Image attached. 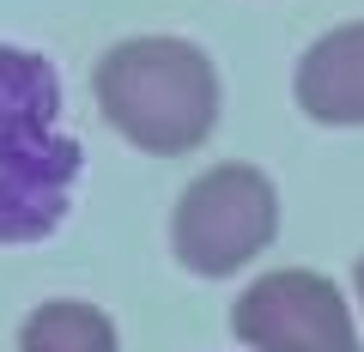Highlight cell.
<instances>
[{"label":"cell","mask_w":364,"mask_h":352,"mask_svg":"<svg viewBox=\"0 0 364 352\" xmlns=\"http://www.w3.org/2000/svg\"><path fill=\"white\" fill-rule=\"evenodd\" d=\"M85 176V146L61 122L55 61L0 43V249L43 243L67 225Z\"/></svg>","instance_id":"cell-1"},{"label":"cell","mask_w":364,"mask_h":352,"mask_svg":"<svg viewBox=\"0 0 364 352\" xmlns=\"http://www.w3.org/2000/svg\"><path fill=\"white\" fill-rule=\"evenodd\" d=\"M91 97L116 140L146 158H188L219 128V67L188 37H128L91 67Z\"/></svg>","instance_id":"cell-2"},{"label":"cell","mask_w":364,"mask_h":352,"mask_svg":"<svg viewBox=\"0 0 364 352\" xmlns=\"http://www.w3.org/2000/svg\"><path fill=\"white\" fill-rule=\"evenodd\" d=\"M279 237V188L261 164H213L170 207V255L195 279H231Z\"/></svg>","instance_id":"cell-3"},{"label":"cell","mask_w":364,"mask_h":352,"mask_svg":"<svg viewBox=\"0 0 364 352\" xmlns=\"http://www.w3.org/2000/svg\"><path fill=\"white\" fill-rule=\"evenodd\" d=\"M231 334L249 352H358L346 292L310 267H273L231 304Z\"/></svg>","instance_id":"cell-4"},{"label":"cell","mask_w":364,"mask_h":352,"mask_svg":"<svg viewBox=\"0 0 364 352\" xmlns=\"http://www.w3.org/2000/svg\"><path fill=\"white\" fill-rule=\"evenodd\" d=\"M291 97L322 128H364V18L322 31L298 55Z\"/></svg>","instance_id":"cell-5"},{"label":"cell","mask_w":364,"mask_h":352,"mask_svg":"<svg viewBox=\"0 0 364 352\" xmlns=\"http://www.w3.org/2000/svg\"><path fill=\"white\" fill-rule=\"evenodd\" d=\"M18 352H122V334L97 304L49 298L18 322Z\"/></svg>","instance_id":"cell-6"},{"label":"cell","mask_w":364,"mask_h":352,"mask_svg":"<svg viewBox=\"0 0 364 352\" xmlns=\"http://www.w3.org/2000/svg\"><path fill=\"white\" fill-rule=\"evenodd\" d=\"M358 310H364V255H358Z\"/></svg>","instance_id":"cell-7"}]
</instances>
